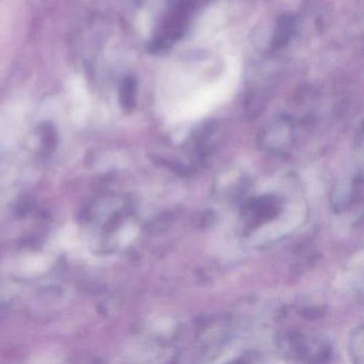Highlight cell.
<instances>
[{"label": "cell", "mask_w": 364, "mask_h": 364, "mask_svg": "<svg viewBox=\"0 0 364 364\" xmlns=\"http://www.w3.org/2000/svg\"><path fill=\"white\" fill-rule=\"evenodd\" d=\"M294 31H295V20L289 14L279 18L277 22L276 31H274V44L276 48H282L289 43L291 38L293 37Z\"/></svg>", "instance_id": "1"}, {"label": "cell", "mask_w": 364, "mask_h": 364, "mask_svg": "<svg viewBox=\"0 0 364 364\" xmlns=\"http://www.w3.org/2000/svg\"><path fill=\"white\" fill-rule=\"evenodd\" d=\"M137 97V80L135 77H127L121 91V104L127 112H131L135 107Z\"/></svg>", "instance_id": "2"}]
</instances>
